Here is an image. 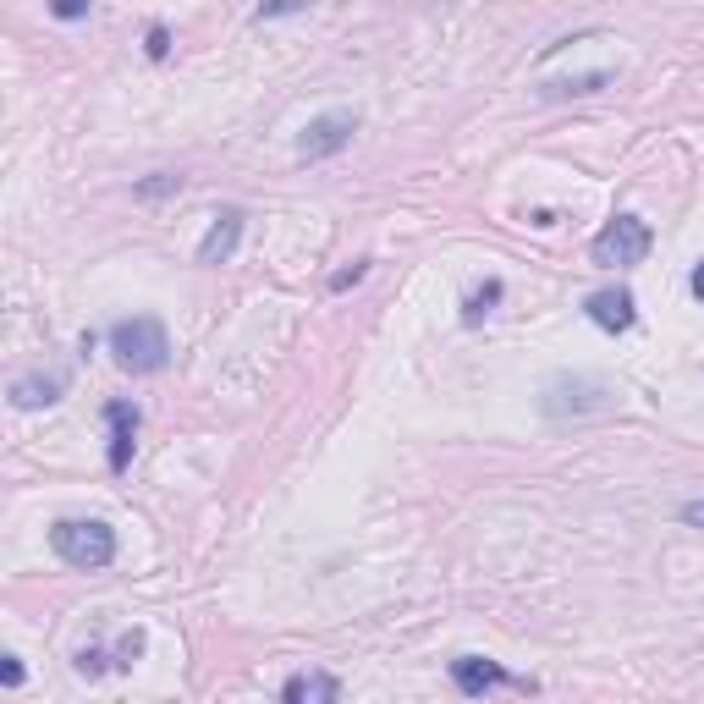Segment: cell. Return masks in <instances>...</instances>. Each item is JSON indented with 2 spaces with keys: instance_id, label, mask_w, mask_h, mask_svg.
I'll return each mask as SVG.
<instances>
[{
  "instance_id": "obj_11",
  "label": "cell",
  "mask_w": 704,
  "mask_h": 704,
  "mask_svg": "<svg viewBox=\"0 0 704 704\" xmlns=\"http://www.w3.org/2000/svg\"><path fill=\"white\" fill-rule=\"evenodd\" d=\"M496 303H501V281H485V286H479V292L463 303V319H468V325H479V319H485Z\"/></svg>"
},
{
  "instance_id": "obj_1",
  "label": "cell",
  "mask_w": 704,
  "mask_h": 704,
  "mask_svg": "<svg viewBox=\"0 0 704 704\" xmlns=\"http://www.w3.org/2000/svg\"><path fill=\"white\" fill-rule=\"evenodd\" d=\"M110 353L127 375H160L171 364V336L154 314H138V319L110 325Z\"/></svg>"
},
{
  "instance_id": "obj_16",
  "label": "cell",
  "mask_w": 704,
  "mask_h": 704,
  "mask_svg": "<svg viewBox=\"0 0 704 704\" xmlns=\"http://www.w3.org/2000/svg\"><path fill=\"white\" fill-rule=\"evenodd\" d=\"M364 270H369V264H353V270H342V275L331 281V292H347L353 281H364Z\"/></svg>"
},
{
  "instance_id": "obj_13",
  "label": "cell",
  "mask_w": 704,
  "mask_h": 704,
  "mask_svg": "<svg viewBox=\"0 0 704 704\" xmlns=\"http://www.w3.org/2000/svg\"><path fill=\"white\" fill-rule=\"evenodd\" d=\"M138 656H143V633H127V639L116 645V667H132Z\"/></svg>"
},
{
  "instance_id": "obj_7",
  "label": "cell",
  "mask_w": 704,
  "mask_h": 704,
  "mask_svg": "<svg viewBox=\"0 0 704 704\" xmlns=\"http://www.w3.org/2000/svg\"><path fill=\"white\" fill-rule=\"evenodd\" d=\"M584 314H589L600 331H611V336L633 331V319H639V308H633V292H628V286H606V292H595V297L584 303Z\"/></svg>"
},
{
  "instance_id": "obj_12",
  "label": "cell",
  "mask_w": 704,
  "mask_h": 704,
  "mask_svg": "<svg viewBox=\"0 0 704 704\" xmlns=\"http://www.w3.org/2000/svg\"><path fill=\"white\" fill-rule=\"evenodd\" d=\"M160 193H182V176H154V182H138V198H160Z\"/></svg>"
},
{
  "instance_id": "obj_15",
  "label": "cell",
  "mask_w": 704,
  "mask_h": 704,
  "mask_svg": "<svg viewBox=\"0 0 704 704\" xmlns=\"http://www.w3.org/2000/svg\"><path fill=\"white\" fill-rule=\"evenodd\" d=\"M77 672H83V678H99V672H105V656H99V650H83V656H77Z\"/></svg>"
},
{
  "instance_id": "obj_4",
  "label": "cell",
  "mask_w": 704,
  "mask_h": 704,
  "mask_svg": "<svg viewBox=\"0 0 704 704\" xmlns=\"http://www.w3.org/2000/svg\"><path fill=\"white\" fill-rule=\"evenodd\" d=\"M353 132H358V110H325V116H314V121L303 127L297 154H303V160H331V154H342V149L353 143Z\"/></svg>"
},
{
  "instance_id": "obj_19",
  "label": "cell",
  "mask_w": 704,
  "mask_h": 704,
  "mask_svg": "<svg viewBox=\"0 0 704 704\" xmlns=\"http://www.w3.org/2000/svg\"><path fill=\"white\" fill-rule=\"evenodd\" d=\"M694 297H700V303H704V259H700V264H694Z\"/></svg>"
},
{
  "instance_id": "obj_9",
  "label": "cell",
  "mask_w": 704,
  "mask_h": 704,
  "mask_svg": "<svg viewBox=\"0 0 704 704\" xmlns=\"http://www.w3.org/2000/svg\"><path fill=\"white\" fill-rule=\"evenodd\" d=\"M342 700V689H336V678L331 672H297V678H286V689H281V704H336Z\"/></svg>"
},
{
  "instance_id": "obj_18",
  "label": "cell",
  "mask_w": 704,
  "mask_h": 704,
  "mask_svg": "<svg viewBox=\"0 0 704 704\" xmlns=\"http://www.w3.org/2000/svg\"><path fill=\"white\" fill-rule=\"evenodd\" d=\"M683 523H704V501H689V507H683Z\"/></svg>"
},
{
  "instance_id": "obj_6",
  "label": "cell",
  "mask_w": 704,
  "mask_h": 704,
  "mask_svg": "<svg viewBox=\"0 0 704 704\" xmlns=\"http://www.w3.org/2000/svg\"><path fill=\"white\" fill-rule=\"evenodd\" d=\"M237 242H242V209L226 204V209L209 220L204 242H198V264H226V259L237 253Z\"/></svg>"
},
{
  "instance_id": "obj_17",
  "label": "cell",
  "mask_w": 704,
  "mask_h": 704,
  "mask_svg": "<svg viewBox=\"0 0 704 704\" xmlns=\"http://www.w3.org/2000/svg\"><path fill=\"white\" fill-rule=\"evenodd\" d=\"M0 683H6V689H17V683H22V661H17V656H6V667H0Z\"/></svg>"
},
{
  "instance_id": "obj_14",
  "label": "cell",
  "mask_w": 704,
  "mask_h": 704,
  "mask_svg": "<svg viewBox=\"0 0 704 704\" xmlns=\"http://www.w3.org/2000/svg\"><path fill=\"white\" fill-rule=\"evenodd\" d=\"M143 50H149L154 61H165V55H171V33H165V28L154 22V28H149V44H143Z\"/></svg>"
},
{
  "instance_id": "obj_10",
  "label": "cell",
  "mask_w": 704,
  "mask_h": 704,
  "mask_svg": "<svg viewBox=\"0 0 704 704\" xmlns=\"http://www.w3.org/2000/svg\"><path fill=\"white\" fill-rule=\"evenodd\" d=\"M61 386H66L61 375H28V380L11 386V402H17V408H50V402L61 397Z\"/></svg>"
},
{
  "instance_id": "obj_3",
  "label": "cell",
  "mask_w": 704,
  "mask_h": 704,
  "mask_svg": "<svg viewBox=\"0 0 704 704\" xmlns=\"http://www.w3.org/2000/svg\"><path fill=\"white\" fill-rule=\"evenodd\" d=\"M650 253V226L639 215H617L595 242H589V259L606 264V270H628V264H645Z\"/></svg>"
},
{
  "instance_id": "obj_2",
  "label": "cell",
  "mask_w": 704,
  "mask_h": 704,
  "mask_svg": "<svg viewBox=\"0 0 704 704\" xmlns=\"http://www.w3.org/2000/svg\"><path fill=\"white\" fill-rule=\"evenodd\" d=\"M50 545L66 567H83V573H99L116 562V529L99 518H61L50 529Z\"/></svg>"
},
{
  "instance_id": "obj_8",
  "label": "cell",
  "mask_w": 704,
  "mask_h": 704,
  "mask_svg": "<svg viewBox=\"0 0 704 704\" xmlns=\"http://www.w3.org/2000/svg\"><path fill=\"white\" fill-rule=\"evenodd\" d=\"M105 424H110V452H105V463H110V474H127L132 441H138V408H132V402H105Z\"/></svg>"
},
{
  "instance_id": "obj_5",
  "label": "cell",
  "mask_w": 704,
  "mask_h": 704,
  "mask_svg": "<svg viewBox=\"0 0 704 704\" xmlns=\"http://www.w3.org/2000/svg\"><path fill=\"white\" fill-rule=\"evenodd\" d=\"M452 683H457L468 700H479V694H490V689H529L523 678H512V672H501L496 661H479V656H457V661H452Z\"/></svg>"
}]
</instances>
